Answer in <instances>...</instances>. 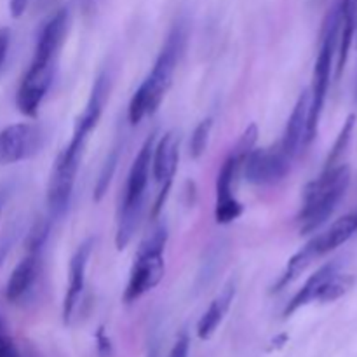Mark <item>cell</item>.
I'll return each instance as SVG.
<instances>
[{
  "label": "cell",
  "instance_id": "13",
  "mask_svg": "<svg viewBox=\"0 0 357 357\" xmlns=\"http://www.w3.org/2000/svg\"><path fill=\"white\" fill-rule=\"evenodd\" d=\"M310 108V91H303L293 108L291 115L288 119L284 136H282L281 146L289 159H295L296 153L305 145L307 138V119H309Z\"/></svg>",
  "mask_w": 357,
  "mask_h": 357
},
{
  "label": "cell",
  "instance_id": "9",
  "mask_svg": "<svg viewBox=\"0 0 357 357\" xmlns=\"http://www.w3.org/2000/svg\"><path fill=\"white\" fill-rule=\"evenodd\" d=\"M68 31V9H59L42 28L38 35L30 72L56 70V58Z\"/></svg>",
  "mask_w": 357,
  "mask_h": 357
},
{
  "label": "cell",
  "instance_id": "12",
  "mask_svg": "<svg viewBox=\"0 0 357 357\" xmlns=\"http://www.w3.org/2000/svg\"><path fill=\"white\" fill-rule=\"evenodd\" d=\"M52 79H54V70H44V72H30L28 70L24 73L16 96V105L21 114L26 115V117L37 115L38 107L44 101Z\"/></svg>",
  "mask_w": 357,
  "mask_h": 357
},
{
  "label": "cell",
  "instance_id": "11",
  "mask_svg": "<svg viewBox=\"0 0 357 357\" xmlns=\"http://www.w3.org/2000/svg\"><path fill=\"white\" fill-rule=\"evenodd\" d=\"M155 136L157 132H152L145 139L143 146L139 149L138 155H136L135 162H132L131 171H129L128 185H126L124 201H122L124 206L136 204V202H145V190L146 183H149L150 164H152L153 146H155Z\"/></svg>",
  "mask_w": 357,
  "mask_h": 357
},
{
  "label": "cell",
  "instance_id": "25",
  "mask_svg": "<svg viewBox=\"0 0 357 357\" xmlns=\"http://www.w3.org/2000/svg\"><path fill=\"white\" fill-rule=\"evenodd\" d=\"M150 114V91L146 80H143L142 86L138 87V91L135 93V96L131 98V103H129V122L131 126H136L142 122V119L145 115Z\"/></svg>",
  "mask_w": 357,
  "mask_h": 357
},
{
  "label": "cell",
  "instance_id": "27",
  "mask_svg": "<svg viewBox=\"0 0 357 357\" xmlns=\"http://www.w3.org/2000/svg\"><path fill=\"white\" fill-rule=\"evenodd\" d=\"M213 129V119L208 117L204 121H201L197 124V128L194 129L190 138V157L192 159H199L202 153L206 152V146H208L209 135H211Z\"/></svg>",
  "mask_w": 357,
  "mask_h": 357
},
{
  "label": "cell",
  "instance_id": "3",
  "mask_svg": "<svg viewBox=\"0 0 357 357\" xmlns=\"http://www.w3.org/2000/svg\"><path fill=\"white\" fill-rule=\"evenodd\" d=\"M167 244V227L160 225L146 237L138 248L135 265L131 268L129 282L124 291V302L132 303L142 298L146 291L155 288L164 278V250Z\"/></svg>",
  "mask_w": 357,
  "mask_h": 357
},
{
  "label": "cell",
  "instance_id": "28",
  "mask_svg": "<svg viewBox=\"0 0 357 357\" xmlns=\"http://www.w3.org/2000/svg\"><path fill=\"white\" fill-rule=\"evenodd\" d=\"M47 236H49V220H38V222L31 227L30 234H28L26 237L28 253H40Z\"/></svg>",
  "mask_w": 357,
  "mask_h": 357
},
{
  "label": "cell",
  "instance_id": "35",
  "mask_svg": "<svg viewBox=\"0 0 357 357\" xmlns=\"http://www.w3.org/2000/svg\"><path fill=\"white\" fill-rule=\"evenodd\" d=\"M2 333H6V323H3L2 316H0V335Z\"/></svg>",
  "mask_w": 357,
  "mask_h": 357
},
{
  "label": "cell",
  "instance_id": "17",
  "mask_svg": "<svg viewBox=\"0 0 357 357\" xmlns=\"http://www.w3.org/2000/svg\"><path fill=\"white\" fill-rule=\"evenodd\" d=\"M38 272V253H28L10 274L6 286V298L9 302H20L33 286Z\"/></svg>",
  "mask_w": 357,
  "mask_h": 357
},
{
  "label": "cell",
  "instance_id": "32",
  "mask_svg": "<svg viewBox=\"0 0 357 357\" xmlns=\"http://www.w3.org/2000/svg\"><path fill=\"white\" fill-rule=\"evenodd\" d=\"M0 357H21L20 351L7 333L0 335Z\"/></svg>",
  "mask_w": 357,
  "mask_h": 357
},
{
  "label": "cell",
  "instance_id": "29",
  "mask_svg": "<svg viewBox=\"0 0 357 357\" xmlns=\"http://www.w3.org/2000/svg\"><path fill=\"white\" fill-rule=\"evenodd\" d=\"M96 349H98V356H100V357H112V356H114V345H112L110 337L105 333L103 326H101L100 330L96 331Z\"/></svg>",
  "mask_w": 357,
  "mask_h": 357
},
{
  "label": "cell",
  "instance_id": "34",
  "mask_svg": "<svg viewBox=\"0 0 357 357\" xmlns=\"http://www.w3.org/2000/svg\"><path fill=\"white\" fill-rule=\"evenodd\" d=\"M28 2H30V0H9V9L13 17H20L21 14L26 10Z\"/></svg>",
  "mask_w": 357,
  "mask_h": 357
},
{
  "label": "cell",
  "instance_id": "24",
  "mask_svg": "<svg viewBox=\"0 0 357 357\" xmlns=\"http://www.w3.org/2000/svg\"><path fill=\"white\" fill-rule=\"evenodd\" d=\"M119 164V150L114 149L110 153H108L107 160H105L103 167L100 171V176H98L96 187H94V202H100L101 199L105 197V194L108 192V187L112 183V178H114L115 169H117Z\"/></svg>",
  "mask_w": 357,
  "mask_h": 357
},
{
  "label": "cell",
  "instance_id": "16",
  "mask_svg": "<svg viewBox=\"0 0 357 357\" xmlns=\"http://www.w3.org/2000/svg\"><path fill=\"white\" fill-rule=\"evenodd\" d=\"M356 232H357V213L342 216V218L337 220L330 229L324 230L323 234H319V236H316L312 239L317 257H323V255H328L331 253V251L337 250V248H340L342 244L347 243Z\"/></svg>",
  "mask_w": 357,
  "mask_h": 357
},
{
  "label": "cell",
  "instance_id": "19",
  "mask_svg": "<svg viewBox=\"0 0 357 357\" xmlns=\"http://www.w3.org/2000/svg\"><path fill=\"white\" fill-rule=\"evenodd\" d=\"M234 296H236V284L229 282V284L223 288V291L216 296L211 302L209 309L202 314L201 321L197 324V335L202 340H208L213 333L216 331V328L220 326V323L225 317L227 310L230 309V303H232Z\"/></svg>",
  "mask_w": 357,
  "mask_h": 357
},
{
  "label": "cell",
  "instance_id": "33",
  "mask_svg": "<svg viewBox=\"0 0 357 357\" xmlns=\"http://www.w3.org/2000/svg\"><path fill=\"white\" fill-rule=\"evenodd\" d=\"M9 44H10V30L9 28H0V70H2L3 61H6L7 58Z\"/></svg>",
  "mask_w": 357,
  "mask_h": 357
},
{
  "label": "cell",
  "instance_id": "5",
  "mask_svg": "<svg viewBox=\"0 0 357 357\" xmlns=\"http://www.w3.org/2000/svg\"><path fill=\"white\" fill-rule=\"evenodd\" d=\"M82 150L84 145L72 142L65 146V150L56 159L47 185V206L52 218L63 216L66 208H68L73 185H75L77 171H79L80 157H82Z\"/></svg>",
  "mask_w": 357,
  "mask_h": 357
},
{
  "label": "cell",
  "instance_id": "23",
  "mask_svg": "<svg viewBox=\"0 0 357 357\" xmlns=\"http://www.w3.org/2000/svg\"><path fill=\"white\" fill-rule=\"evenodd\" d=\"M354 282H356L354 275L344 274V272L337 271L335 274H331L330 278H328L326 282H324L319 295H317L316 302L330 303V302H335V300L342 298V296L347 295V293L351 291Z\"/></svg>",
  "mask_w": 357,
  "mask_h": 357
},
{
  "label": "cell",
  "instance_id": "8",
  "mask_svg": "<svg viewBox=\"0 0 357 357\" xmlns=\"http://www.w3.org/2000/svg\"><path fill=\"white\" fill-rule=\"evenodd\" d=\"M244 160L246 159L243 155L232 152L227 157L225 162L222 164L218 171V178H216L215 218L216 223H220V225H227V223L234 222L244 211L243 204L234 195V181H236Z\"/></svg>",
  "mask_w": 357,
  "mask_h": 357
},
{
  "label": "cell",
  "instance_id": "20",
  "mask_svg": "<svg viewBox=\"0 0 357 357\" xmlns=\"http://www.w3.org/2000/svg\"><path fill=\"white\" fill-rule=\"evenodd\" d=\"M357 23V3L356 0H342V24L338 35V61H337V79H340L345 65H347L349 52L352 47V38L356 33Z\"/></svg>",
  "mask_w": 357,
  "mask_h": 357
},
{
  "label": "cell",
  "instance_id": "2",
  "mask_svg": "<svg viewBox=\"0 0 357 357\" xmlns=\"http://www.w3.org/2000/svg\"><path fill=\"white\" fill-rule=\"evenodd\" d=\"M351 183V169L335 166L324 169L319 178L310 181L303 192V206L300 211V232L310 234L319 229L344 199Z\"/></svg>",
  "mask_w": 357,
  "mask_h": 357
},
{
  "label": "cell",
  "instance_id": "26",
  "mask_svg": "<svg viewBox=\"0 0 357 357\" xmlns=\"http://www.w3.org/2000/svg\"><path fill=\"white\" fill-rule=\"evenodd\" d=\"M354 124H356V115H349L347 121H345L344 128H342L340 135H338L337 142H335L333 149H331L330 155H328V160H326V167L324 169H330V167H335L338 166V160H340V157L344 155L345 149H347L349 142H351V136H352V129H354Z\"/></svg>",
  "mask_w": 357,
  "mask_h": 357
},
{
  "label": "cell",
  "instance_id": "30",
  "mask_svg": "<svg viewBox=\"0 0 357 357\" xmlns=\"http://www.w3.org/2000/svg\"><path fill=\"white\" fill-rule=\"evenodd\" d=\"M14 241H16V229L7 230V232L0 237V267H2L3 261H6L7 255H9Z\"/></svg>",
  "mask_w": 357,
  "mask_h": 357
},
{
  "label": "cell",
  "instance_id": "6",
  "mask_svg": "<svg viewBox=\"0 0 357 357\" xmlns=\"http://www.w3.org/2000/svg\"><path fill=\"white\" fill-rule=\"evenodd\" d=\"M44 129L31 122H17L0 131V164L26 160L44 146Z\"/></svg>",
  "mask_w": 357,
  "mask_h": 357
},
{
  "label": "cell",
  "instance_id": "14",
  "mask_svg": "<svg viewBox=\"0 0 357 357\" xmlns=\"http://www.w3.org/2000/svg\"><path fill=\"white\" fill-rule=\"evenodd\" d=\"M108 91H110V77H108L107 72H103L98 77L96 82H94L86 108H84V112L80 114V117L77 119L73 135L87 139L89 132L93 131L98 126V122H100L101 114H103L105 101H107L108 96Z\"/></svg>",
  "mask_w": 357,
  "mask_h": 357
},
{
  "label": "cell",
  "instance_id": "18",
  "mask_svg": "<svg viewBox=\"0 0 357 357\" xmlns=\"http://www.w3.org/2000/svg\"><path fill=\"white\" fill-rule=\"evenodd\" d=\"M337 271H340V265H338L337 261H330V264L323 265V267H321L317 272H314V274L307 279V282L303 284V288L300 289V291L293 296L291 302L288 303V307H286V310H284V317H289L291 314H295L296 310L302 309V307L316 302L317 295H319L323 284L328 281V278H330L331 274H335Z\"/></svg>",
  "mask_w": 357,
  "mask_h": 357
},
{
  "label": "cell",
  "instance_id": "36",
  "mask_svg": "<svg viewBox=\"0 0 357 357\" xmlns=\"http://www.w3.org/2000/svg\"><path fill=\"white\" fill-rule=\"evenodd\" d=\"M356 100H357V87H356Z\"/></svg>",
  "mask_w": 357,
  "mask_h": 357
},
{
  "label": "cell",
  "instance_id": "31",
  "mask_svg": "<svg viewBox=\"0 0 357 357\" xmlns=\"http://www.w3.org/2000/svg\"><path fill=\"white\" fill-rule=\"evenodd\" d=\"M188 352H190V340H188V335L183 333L174 342L169 357H188Z\"/></svg>",
  "mask_w": 357,
  "mask_h": 357
},
{
  "label": "cell",
  "instance_id": "21",
  "mask_svg": "<svg viewBox=\"0 0 357 357\" xmlns=\"http://www.w3.org/2000/svg\"><path fill=\"white\" fill-rule=\"evenodd\" d=\"M143 204L145 202L121 206V216H119L117 234H115V246H117L119 251L126 250V246L131 243L132 236H135L136 229H138L139 218H142Z\"/></svg>",
  "mask_w": 357,
  "mask_h": 357
},
{
  "label": "cell",
  "instance_id": "10",
  "mask_svg": "<svg viewBox=\"0 0 357 357\" xmlns=\"http://www.w3.org/2000/svg\"><path fill=\"white\" fill-rule=\"evenodd\" d=\"M94 239H86L77 251L73 253L72 260H70V272H68V288H66L65 300H63V321L70 323L75 310L77 302H79L80 295L84 291V284H86V271L89 265V258L93 255Z\"/></svg>",
  "mask_w": 357,
  "mask_h": 357
},
{
  "label": "cell",
  "instance_id": "7",
  "mask_svg": "<svg viewBox=\"0 0 357 357\" xmlns=\"http://www.w3.org/2000/svg\"><path fill=\"white\" fill-rule=\"evenodd\" d=\"M291 160L282 150L281 143L272 149H253L243 164L244 176L257 185L278 183L289 173Z\"/></svg>",
  "mask_w": 357,
  "mask_h": 357
},
{
  "label": "cell",
  "instance_id": "1",
  "mask_svg": "<svg viewBox=\"0 0 357 357\" xmlns=\"http://www.w3.org/2000/svg\"><path fill=\"white\" fill-rule=\"evenodd\" d=\"M342 24V0L335 2L330 13L326 14L321 31L319 52H317L316 66H314L312 89H310V108L307 119V138L305 145H309L316 138L317 126H319L321 114H323L326 94L331 82V70H333V56L338 47V35Z\"/></svg>",
  "mask_w": 357,
  "mask_h": 357
},
{
  "label": "cell",
  "instance_id": "22",
  "mask_svg": "<svg viewBox=\"0 0 357 357\" xmlns=\"http://www.w3.org/2000/svg\"><path fill=\"white\" fill-rule=\"evenodd\" d=\"M316 258H319V257H317L314 243L310 241V243H307L305 246L298 251V253L293 255V257L289 258L288 265H286V271L282 272L281 279H279L278 284L274 286V291H281L282 288H286L288 284H291L295 279L300 278V274H302V272L305 271V268L309 267V265L312 264Z\"/></svg>",
  "mask_w": 357,
  "mask_h": 357
},
{
  "label": "cell",
  "instance_id": "15",
  "mask_svg": "<svg viewBox=\"0 0 357 357\" xmlns=\"http://www.w3.org/2000/svg\"><path fill=\"white\" fill-rule=\"evenodd\" d=\"M178 136L174 132H167L160 138L157 146H153L152 155V169L153 178L157 183H166V181H173L174 173L178 167Z\"/></svg>",
  "mask_w": 357,
  "mask_h": 357
},
{
  "label": "cell",
  "instance_id": "4",
  "mask_svg": "<svg viewBox=\"0 0 357 357\" xmlns=\"http://www.w3.org/2000/svg\"><path fill=\"white\" fill-rule=\"evenodd\" d=\"M185 44H187V26L180 21V23L174 24L171 33L167 35L166 44L160 49L153 70L145 79L150 91V115L155 114L160 101L164 100L167 89H169L174 70H176L178 61H180Z\"/></svg>",
  "mask_w": 357,
  "mask_h": 357
}]
</instances>
